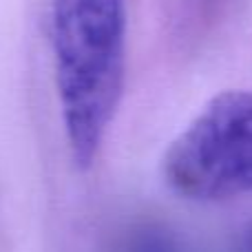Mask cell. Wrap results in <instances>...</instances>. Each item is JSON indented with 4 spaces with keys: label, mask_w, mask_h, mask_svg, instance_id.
<instances>
[{
    "label": "cell",
    "mask_w": 252,
    "mask_h": 252,
    "mask_svg": "<svg viewBox=\"0 0 252 252\" xmlns=\"http://www.w3.org/2000/svg\"><path fill=\"white\" fill-rule=\"evenodd\" d=\"M170 190L192 201L252 192V91L215 95L161 159Z\"/></svg>",
    "instance_id": "2"
},
{
    "label": "cell",
    "mask_w": 252,
    "mask_h": 252,
    "mask_svg": "<svg viewBox=\"0 0 252 252\" xmlns=\"http://www.w3.org/2000/svg\"><path fill=\"white\" fill-rule=\"evenodd\" d=\"M51 51L62 124L75 166L95 161L126 78L124 0H51Z\"/></svg>",
    "instance_id": "1"
}]
</instances>
